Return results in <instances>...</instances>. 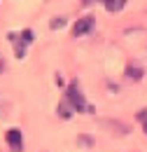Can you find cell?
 Wrapping results in <instances>:
<instances>
[{
  "label": "cell",
  "mask_w": 147,
  "mask_h": 152,
  "mask_svg": "<svg viewBox=\"0 0 147 152\" xmlns=\"http://www.w3.org/2000/svg\"><path fill=\"white\" fill-rule=\"evenodd\" d=\"M138 122H140V126H143V131L147 133V108H143V110L138 113Z\"/></svg>",
  "instance_id": "cell-8"
},
{
  "label": "cell",
  "mask_w": 147,
  "mask_h": 152,
  "mask_svg": "<svg viewBox=\"0 0 147 152\" xmlns=\"http://www.w3.org/2000/svg\"><path fill=\"white\" fill-rule=\"evenodd\" d=\"M79 145H91V138H77Z\"/></svg>",
  "instance_id": "cell-10"
},
{
  "label": "cell",
  "mask_w": 147,
  "mask_h": 152,
  "mask_svg": "<svg viewBox=\"0 0 147 152\" xmlns=\"http://www.w3.org/2000/svg\"><path fill=\"white\" fill-rule=\"evenodd\" d=\"M63 26H65V19H63V17H56V19H52V28H63Z\"/></svg>",
  "instance_id": "cell-9"
},
{
  "label": "cell",
  "mask_w": 147,
  "mask_h": 152,
  "mask_svg": "<svg viewBox=\"0 0 147 152\" xmlns=\"http://www.w3.org/2000/svg\"><path fill=\"white\" fill-rule=\"evenodd\" d=\"M9 40L14 42L17 58H21V56H23V49H26V47L33 42V31H28V28H26V31H21L19 35H17V33H9Z\"/></svg>",
  "instance_id": "cell-1"
},
{
  "label": "cell",
  "mask_w": 147,
  "mask_h": 152,
  "mask_svg": "<svg viewBox=\"0 0 147 152\" xmlns=\"http://www.w3.org/2000/svg\"><path fill=\"white\" fill-rule=\"evenodd\" d=\"M73 110H75V105L63 96V101L58 103V117H61V119H70V117H73Z\"/></svg>",
  "instance_id": "cell-5"
},
{
  "label": "cell",
  "mask_w": 147,
  "mask_h": 152,
  "mask_svg": "<svg viewBox=\"0 0 147 152\" xmlns=\"http://www.w3.org/2000/svg\"><path fill=\"white\" fill-rule=\"evenodd\" d=\"M126 75H129V80L135 82V80H140V77H143V68H133V66H131L129 70H126Z\"/></svg>",
  "instance_id": "cell-7"
},
{
  "label": "cell",
  "mask_w": 147,
  "mask_h": 152,
  "mask_svg": "<svg viewBox=\"0 0 147 152\" xmlns=\"http://www.w3.org/2000/svg\"><path fill=\"white\" fill-rule=\"evenodd\" d=\"M5 140H7V145H9L12 152H23V136H21L19 129H7Z\"/></svg>",
  "instance_id": "cell-3"
},
{
  "label": "cell",
  "mask_w": 147,
  "mask_h": 152,
  "mask_svg": "<svg viewBox=\"0 0 147 152\" xmlns=\"http://www.w3.org/2000/svg\"><path fill=\"white\" fill-rule=\"evenodd\" d=\"M65 98L75 105V110H82V113H84V110H91V108H89V103L84 101V96L79 94V89H77V84H75V82L65 89Z\"/></svg>",
  "instance_id": "cell-2"
},
{
  "label": "cell",
  "mask_w": 147,
  "mask_h": 152,
  "mask_svg": "<svg viewBox=\"0 0 147 152\" xmlns=\"http://www.w3.org/2000/svg\"><path fill=\"white\" fill-rule=\"evenodd\" d=\"M124 5H126V0H105L108 12H119V10H124Z\"/></svg>",
  "instance_id": "cell-6"
},
{
  "label": "cell",
  "mask_w": 147,
  "mask_h": 152,
  "mask_svg": "<svg viewBox=\"0 0 147 152\" xmlns=\"http://www.w3.org/2000/svg\"><path fill=\"white\" fill-rule=\"evenodd\" d=\"M91 28H93V17H82L79 21H75L73 35H75V38H79V35H87V33H91Z\"/></svg>",
  "instance_id": "cell-4"
}]
</instances>
